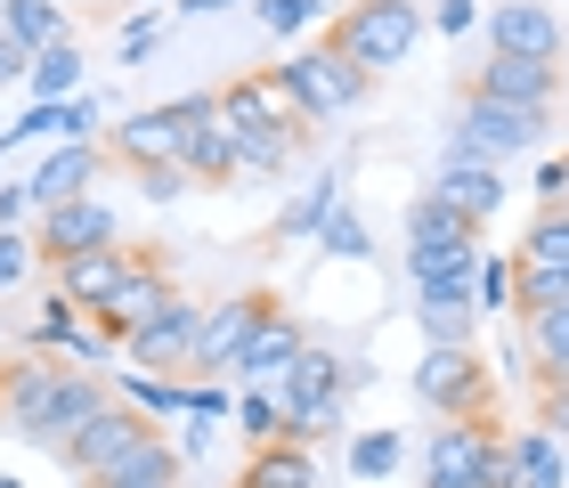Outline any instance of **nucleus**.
Instances as JSON below:
<instances>
[{
  "label": "nucleus",
  "mask_w": 569,
  "mask_h": 488,
  "mask_svg": "<svg viewBox=\"0 0 569 488\" xmlns=\"http://www.w3.org/2000/svg\"><path fill=\"white\" fill-rule=\"evenodd\" d=\"M252 24H261V33H301V24H318V0H252Z\"/></svg>",
  "instance_id": "c9c22d12"
},
{
  "label": "nucleus",
  "mask_w": 569,
  "mask_h": 488,
  "mask_svg": "<svg viewBox=\"0 0 569 488\" xmlns=\"http://www.w3.org/2000/svg\"><path fill=\"white\" fill-rule=\"evenodd\" d=\"M416 399L431 407V424H472L497 407V375H488V358L472 342H423Z\"/></svg>",
  "instance_id": "6e6552de"
},
{
  "label": "nucleus",
  "mask_w": 569,
  "mask_h": 488,
  "mask_svg": "<svg viewBox=\"0 0 569 488\" xmlns=\"http://www.w3.org/2000/svg\"><path fill=\"white\" fill-rule=\"evenodd\" d=\"M98 245H122V228H114V203L107 196H66V203H49V212H33V261H73V252H98Z\"/></svg>",
  "instance_id": "f8f14e48"
},
{
  "label": "nucleus",
  "mask_w": 569,
  "mask_h": 488,
  "mask_svg": "<svg viewBox=\"0 0 569 488\" xmlns=\"http://www.w3.org/2000/svg\"><path fill=\"white\" fill-rule=\"evenodd\" d=\"M171 122H179V171L188 188H237V139H228V114L212 90H188V98H163Z\"/></svg>",
  "instance_id": "1a4fd4ad"
},
{
  "label": "nucleus",
  "mask_w": 569,
  "mask_h": 488,
  "mask_svg": "<svg viewBox=\"0 0 569 488\" xmlns=\"http://www.w3.org/2000/svg\"><path fill=\"white\" fill-rule=\"evenodd\" d=\"M521 333H529V367H537V382L569 375V301H553V310H529Z\"/></svg>",
  "instance_id": "a878e982"
},
{
  "label": "nucleus",
  "mask_w": 569,
  "mask_h": 488,
  "mask_svg": "<svg viewBox=\"0 0 569 488\" xmlns=\"http://www.w3.org/2000/svg\"><path fill=\"white\" fill-rule=\"evenodd\" d=\"M24 90L33 98H73L82 90V41H49V49H33V66H24Z\"/></svg>",
  "instance_id": "bb28decb"
},
{
  "label": "nucleus",
  "mask_w": 569,
  "mask_h": 488,
  "mask_svg": "<svg viewBox=\"0 0 569 488\" xmlns=\"http://www.w3.org/2000/svg\"><path fill=\"white\" fill-rule=\"evenodd\" d=\"M24 269H33V237L0 228V293H9V286H24Z\"/></svg>",
  "instance_id": "58836bf2"
},
{
  "label": "nucleus",
  "mask_w": 569,
  "mask_h": 488,
  "mask_svg": "<svg viewBox=\"0 0 569 488\" xmlns=\"http://www.w3.org/2000/svg\"><path fill=\"white\" fill-rule=\"evenodd\" d=\"M237 488H318V448H301V440H261V448L244 456Z\"/></svg>",
  "instance_id": "4be33fe9"
},
{
  "label": "nucleus",
  "mask_w": 569,
  "mask_h": 488,
  "mask_svg": "<svg viewBox=\"0 0 569 488\" xmlns=\"http://www.w3.org/2000/svg\"><path fill=\"white\" fill-rule=\"evenodd\" d=\"M114 399H131L147 424H163V416H196V382H179V375H122V391Z\"/></svg>",
  "instance_id": "cd10ccee"
},
{
  "label": "nucleus",
  "mask_w": 569,
  "mask_h": 488,
  "mask_svg": "<svg viewBox=\"0 0 569 488\" xmlns=\"http://www.w3.org/2000/svg\"><path fill=\"white\" fill-rule=\"evenodd\" d=\"M407 465V440H399V431H358V440H350V472L358 480H391Z\"/></svg>",
  "instance_id": "473e14b6"
},
{
  "label": "nucleus",
  "mask_w": 569,
  "mask_h": 488,
  "mask_svg": "<svg viewBox=\"0 0 569 488\" xmlns=\"http://www.w3.org/2000/svg\"><path fill=\"white\" fill-rule=\"evenodd\" d=\"M546 139H553V114H546V107H505V98L456 90V122H448V147H456V156L521 163V156H546Z\"/></svg>",
  "instance_id": "39448f33"
},
{
  "label": "nucleus",
  "mask_w": 569,
  "mask_h": 488,
  "mask_svg": "<svg viewBox=\"0 0 569 488\" xmlns=\"http://www.w3.org/2000/svg\"><path fill=\"white\" fill-rule=\"evenodd\" d=\"M228 416H237V431H244L252 448H261V440H284L277 391H261V382H237V399H228Z\"/></svg>",
  "instance_id": "2f4dec72"
},
{
  "label": "nucleus",
  "mask_w": 569,
  "mask_h": 488,
  "mask_svg": "<svg viewBox=\"0 0 569 488\" xmlns=\"http://www.w3.org/2000/svg\"><path fill=\"white\" fill-rule=\"evenodd\" d=\"M358 382H375V375H358L350 358L326 350V342H301V358L269 382V391H277V416H284V440H301V448L333 440V431L350 424V391H358Z\"/></svg>",
  "instance_id": "7ed1b4c3"
},
{
  "label": "nucleus",
  "mask_w": 569,
  "mask_h": 488,
  "mask_svg": "<svg viewBox=\"0 0 569 488\" xmlns=\"http://www.w3.org/2000/svg\"><path fill=\"white\" fill-rule=\"evenodd\" d=\"M342 203V171H318V179H301L293 196H284V212L269 220V237L261 245H318V228H326V212Z\"/></svg>",
  "instance_id": "aec40b11"
},
{
  "label": "nucleus",
  "mask_w": 569,
  "mask_h": 488,
  "mask_svg": "<svg viewBox=\"0 0 569 488\" xmlns=\"http://www.w3.org/2000/svg\"><path fill=\"white\" fill-rule=\"evenodd\" d=\"M154 33H163V17H154V9L131 17V24H122V41H114V58H122V66H147V58H154Z\"/></svg>",
  "instance_id": "4c0bfd02"
},
{
  "label": "nucleus",
  "mask_w": 569,
  "mask_h": 488,
  "mask_svg": "<svg viewBox=\"0 0 569 488\" xmlns=\"http://www.w3.org/2000/svg\"><path fill=\"white\" fill-rule=\"evenodd\" d=\"M171 293H179L171 261H163V252H139V245H131V269H122V286L90 310V333H98L107 350H122V342H131V326H139V318H154Z\"/></svg>",
  "instance_id": "9d476101"
},
{
  "label": "nucleus",
  "mask_w": 569,
  "mask_h": 488,
  "mask_svg": "<svg viewBox=\"0 0 569 488\" xmlns=\"http://www.w3.org/2000/svg\"><path fill=\"white\" fill-rule=\"evenodd\" d=\"M431 24H439V33H472V24H480V0H431Z\"/></svg>",
  "instance_id": "ea45409f"
},
{
  "label": "nucleus",
  "mask_w": 569,
  "mask_h": 488,
  "mask_svg": "<svg viewBox=\"0 0 569 488\" xmlns=\"http://www.w3.org/2000/svg\"><path fill=\"white\" fill-rule=\"evenodd\" d=\"M529 188H537V203H569V156H546Z\"/></svg>",
  "instance_id": "a19ab883"
},
{
  "label": "nucleus",
  "mask_w": 569,
  "mask_h": 488,
  "mask_svg": "<svg viewBox=\"0 0 569 488\" xmlns=\"http://www.w3.org/2000/svg\"><path fill=\"white\" fill-rule=\"evenodd\" d=\"M472 293H416V326L423 342H472Z\"/></svg>",
  "instance_id": "c756f323"
},
{
  "label": "nucleus",
  "mask_w": 569,
  "mask_h": 488,
  "mask_svg": "<svg viewBox=\"0 0 569 488\" xmlns=\"http://www.w3.org/2000/svg\"><path fill=\"white\" fill-rule=\"evenodd\" d=\"M423 488H512V456L505 431L472 416V424H439L423 440Z\"/></svg>",
  "instance_id": "0eeeda50"
},
{
  "label": "nucleus",
  "mask_w": 569,
  "mask_h": 488,
  "mask_svg": "<svg viewBox=\"0 0 569 488\" xmlns=\"http://www.w3.org/2000/svg\"><path fill=\"white\" fill-rule=\"evenodd\" d=\"M82 488H179V480H147V472H114V480H82Z\"/></svg>",
  "instance_id": "a18cd8bd"
},
{
  "label": "nucleus",
  "mask_w": 569,
  "mask_h": 488,
  "mask_svg": "<svg viewBox=\"0 0 569 488\" xmlns=\"http://www.w3.org/2000/svg\"><path fill=\"white\" fill-rule=\"evenodd\" d=\"M512 456V488H569V440H553V431H512L505 440Z\"/></svg>",
  "instance_id": "5701e85b"
},
{
  "label": "nucleus",
  "mask_w": 569,
  "mask_h": 488,
  "mask_svg": "<svg viewBox=\"0 0 569 488\" xmlns=\"http://www.w3.org/2000/svg\"><path fill=\"white\" fill-rule=\"evenodd\" d=\"M277 82H284V98L301 107V122L318 131V122H342V114H358L375 98V73H358L350 58H333L326 41H309V49H284L277 58Z\"/></svg>",
  "instance_id": "423d86ee"
},
{
  "label": "nucleus",
  "mask_w": 569,
  "mask_h": 488,
  "mask_svg": "<svg viewBox=\"0 0 569 488\" xmlns=\"http://www.w3.org/2000/svg\"><path fill=\"white\" fill-rule=\"evenodd\" d=\"M0 488H24V480H9V472H0Z\"/></svg>",
  "instance_id": "8fccbe9b"
},
{
  "label": "nucleus",
  "mask_w": 569,
  "mask_h": 488,
  "mask_svg": "<svg viewBox=\"0 0 569 488\" xmlns=\"http://www.w3.org/2000/svg\"><path fill=\"white\" fill-rule=\"evenodd\" d=\"M480 245H407V277L416 293H472Z\"/></svg>",
  "instance_id": "b1692460"
},
{
  "label": "nucleus",
  "mask_w": 569,
  "mask_h": 488,
  "mask_svg": "<svg viewBox=\"0 0 569 488\" xmlns=\"http://www.w3.org/2000/svg\"><path fill=\"white\" fill-rule=\"evenodd\" d=\"M212 98H220V114H228V139H237V171L277 179V171L301 163L309 122H301L293 98H284L277 66H252V73H237V82H220Z\"/></svg>",
  "instance_id": "f257e3e1"
},
{
  "label": "nucleus",
  "mask_w": 569,
  "mask_h": 488,
  "mask_svg": "<svg viewBox=\"0 0 569 488\" xmlns=\"http://www.w3.org/2000/svg\"><path fill=\"white\" fill-rule=\"evenodd\" d=\"M122 269H131V245H98V252H73V261H58V293L73 301V310H98L114 286H122Z\"/></svg>",
  "instance_id": "412c9836"
},
{
  "label": "nucleus",
  "mask_w": 569,
  "mask_h": 488,
  "mask_svg": "<svg viewBox=\"0 0 569 488\" xmlns=\"http://www.w3.org/2000/svg\"><path fill=\"white\" fill-rule=\"evenodd\" d=\"M24 66H33V49H17L9 33H0V90H9V82H24Z\"/></svg>",
  "instance_id": "37998d69"
},
{
  "label": "nucleus",
  "mask_w": 569,
  "mask_h": 488,
  "mask_svg": "<svg viewBox=\"0 0 569 488\" xmlns=\"http://www.w3.org/2000/svg\"><path fill=\"white\" fill-rule=\"evenodd\" d=\"M58 465L73 480H114V472H147V480H179V448L163 440V424H147L131 399H107L98 416L58 440Z\"/></svg>",
  "instance_id": "f03ea898"
},
{
  "label": "nucleus",
  "mask_w": 569,
  "mask_h": 488,
  "mask_svg": "<svg viewBox=\"0 0 569 488\" xmlns=\"http://www.w3.org/2000/svg\"><path fill=\"white\" fill-rule=\"evenodd\" d=\"M512 261H529V269H569V203H537V228L512 245Z\"/></svg>",
  "instance_id": "c85d7f7f"
},
{
  "label": "nucleus",
  "mask_w": 569,
  "mask_h": 488,
  "mask_svg": "<svg viewBox=\"0 0 569 488\" xmlns=\"http://www.w3.org/2000/svg\"><path fill=\"white\" fill-rule=\"evenodd\" d=\"M107 156L131 171V179L179 163V122H171V107H139V114H122L114 131H107Z\"/></svg>",
  "instance_id": "a211bd4d"
},
{
  "label": "nucleus",
  "mask_w": 569,
  "mask_h": 488,
  "mask_svg": "<svg viewBox=\"0 0 569 488\" xmlns=\"http://www.w3.org/2000/svg\"><path fill=\"white\" fill-rule=\"evenodd\" d=\"M188 342H196V301H188V293H171L154 318L131 326L122 358H131L139 375H188Z\"/></svg>",
  "instance_id": "dca6fc26"
},
{
  "label": "nucleus",
  "mask_w": 569,
  "mask_h": 488,
  "mask_svg": "<svg viewBox=\"0 0 569 488\" xmlns=\"http://www.w3.org/2000/svg\"><path fill=\"white\" fill-rule=\"evenodd\" d=\"M196 416H212V424L228 416V391H220V382H196Z\"/></svg>",
  "instance_id": "c03bdc74"
},
{
  "label": "nucleus",
  "mask_w": 569,
  "mask_h": 488,
  "mask_svg": "<svg viewBox=\"0 0 569 488\" xmlns=\"http://www.w3.org/2000/svg\"><path fill=\"white\" fill-rule=\"evenodd\" d=\"M431 203H448L456 220H472L488 228L505 212V163H480V156H456V147H439V163H431Z\"/></svg>",
  "instance_id": "4468645a"
},
{
  "label": "nucleus",
  "mask_w": 569,
  "mask_h": 488,
  "mask_svg": "<svg viewBox=\"0 0 569 488\" xmlns=\"http://www.w3.org/2000/svg\"><path fill=\"white\" fill-rule=\"evenodd\" d=\"M269 310H277V293H269V286H252V293H228V301H212V310H196L188 375H228V367H237V350L252 342V326H261Z\"/></svg>",
  "instance_id": "9b49d317"
},
{
  "label": "nucleus",
  "mask_w": 569,
  "mask_h": 488,
  "mask_svg": "<svg viewBox=\"0 0 569 488\" xmlns=\"http://www.w3.org/2000/svg\"><path fill=\"white\" fill-rule=\"evenodd\" d=\"M107 171V147L98 139H58V147H41V163L17 179L24 203L33 212H49V203H66V196H90V179Z\"/></svg>",
  "instance_id": "2eb2a0df"
},
{
  "label": "nucleus",
  "mask_w": 569,
  "mask_h": 488,
  "mask_svg": "<svg viewBox=\"0 0 569 488\" xmlns=\"http://www.w3.org/2000/svg\"><path fill=\"white\" fill-rule=\"evenodd\" d=\"M179 17H220V9H244V0H171Z\"/></svg>",
  "instance_id": "de8ad7c7"
},
{
  "label": "nucleus",
  "mask_w": 569,
  "mask_h": 488,
  "mask_svg": "<svg viewBox=\"0 0 569 488\" xmlns=\"http://www.w3.org/2000/svg\"><path fill=\"white\" fill-rule=\"evenodd\" d=\"M463 90L472 98H505V107H561L569 98V73H561V58H497V49H488V58L463 73Z\"/></svg>",
  "instance_id": "ddd939ff"
},
{
  "label": "nucleus",
  "mask_w": 569,
  "mask_h": 488,
  "mask_svg": "<svg viewBox=\"0 0 569 488\" xmlns=\"http://www.w3.org/2000/svg\"><path fill=\"white\" fill-rule=\"evenodd\" d=\"M407 245H480V228H472V220H456L448 203L416 196V203H407Z\"/></svg>",
  "instance_id": "7c9ffc66"
},
{
  "label": "nucleus",
  "mask_w": 569,
  "mask_h": 488,
  "mask_svg": "<svg viewBox=\"0 0 569 488\" xmlns=\"http://www.w3.org/2000/svg\"><path fill=\"white\" fill-rule=\"evenodd\" d=\"M301 342H309V333H301V318L277 301V310H269L261 326H252V342L237 350V367H228V375H237V382H261V391H269V382H277V375L301 358Z\"/></svg>",
  "instance_id": "6ab92c4d"
},
{
  "label": "nucleus",
  "mask_w": 569,
  "mask_h": 488,
  "mask_svg": "<svg viewBox=\"0 0 569 488\" xmlns=\"http://www.w3.org/2000/svg\"><path fill=\"white\" fill-rule=\"evenodd\" d=\"M0 131H9V114H0Z\"/></svg>",
  "instance_id": "3c124183"
},
{
  "label": "nucleus",
  "mask_w": 569,
  "mask_h": 488,
  "mask_svg": "<svg viewBox=\"0 0 569 488\" xmlns=\"http://www.w3.org/2000/svg\"><path fill=\"white\" fill-rule=\"evenodd\" d=\"M318 245L333 252V261H367V252H375V237H367V220H358L350 203H333V212H326V228H318Z\"/></svg>",
  "instance_id": "72a5a7b5"
},
{
  "label": "nucleus",
  "mask_w": 569,
  "mask_h": 488,
  "mask_svg": "<svg viewBox=\"0 0 569 488\" xmlns=\"http://www.w3.org/2000/svg\"><path fill=\"white\" fill-rule=\"evenodd\" d=\"M472 310H480V318L512 310V252H497V261H480V269H472Z\"/></svg>",
  "instance_id": "f704fd0d"
},
{
  "label": "nucleus",
  "mask_w": 569,
  "mask_h": 488,
  "mask_svg": "<svg viewBox=\"0 0 569 488\" xmlns=\"http://www.w3.org/2000/svg\"><path fill=\"white\" fill-rule=\"evenodd\" d=\"M139 196H147V203H171V196H188V171H179V163H163V171H139Z\"/></svg>",
  "instance_id": "79ce46f5"
},
{
  "label": "nucleus",
  "mask_w": 569,
  "mask_h": 488,
  "mask_svg": "<svg viewBox=\"0 0 569 488\" xmlns=\"http://www.w3.org/2000/svg\"><path fill=\"white\" fill-rule=\"evenodd\" d=\"M24 212H33V203H24V188H0V228H17Z\"/></svg>",
  "instance_id": "49530a36"
},
{
  "label": "nucleus",
  "mask_w": 569,
  "mask_h": 488,
  "mask_svg": "<svg viewBox=\"0 0 569 488\" xmlns=\"http://www.w3.org/2000/svg\"><path fill=\"white\" fill-rule=\"evenodd\" d=\"M333 58H350L358 73H391L416 58V41H423V9L416 0H350V9H333L326 17V33H318Z\"/></svg>",
  "instance_id": "20e7f679"
},
{
  "label": "nucleus",
  "mask_w": 569,
  "mask_h": 488,
  "mask_svg": "<svg viewBox=\"0 0 569 488\" xmlns=\"http://www.w3.org/2000/svg\"><path fill=\"white\" fill-rule=\"evenodd\" d=\"M480 33H488L497 58H561V17L546 0H497L480 17Z\"/></svg>",
  "instance_id": "f3484780"
},
{
  "label": "nucleus",
  "mask_w": 569,
  "mask_h": 488,
  "mask_svg": "<svg viewBox=\"0 0 569 488\" xmlns=\"http://www.w3.org/2000/svg\"><path fill=\"white\" fill-rule=\"evenodd\" d=\"M537 431H553V440H569V375L537 382Z\"/></svg>",
  "instance_id": "e433bc0d"
},
{
  "label": "nucleus",
  "mask_w": 569,
  "mask_h": 488,
  "mask_svg": "<svg viewBox=\"0 0 569 488\" xmlns=\"http://www.w3.org/2000/svg\"><path fill=\"white\" fill-rule=\"evenodd\" d=\"M0 33L17 49H49L73 33V17H66V0H0Z\"/></svg>",
  "instance_id": "393cba45"
},
{
  "label": "nucleus",
  "mask_w": 569,
  "mask_h": 488,
  "mask_svg": "<svg viewBox=\"0 0 569 488\" xmlns=\"http://www.w3.org/2000/svg\"><path fill=\"white\" fill-rule=\"evenodd\" d=\"M139 9H171V0H139Z\"/></svg>",
  "instance_id": "09e8293b"
}]
</instances>
